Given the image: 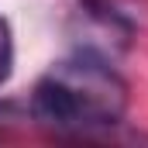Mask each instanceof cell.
<instances>
[{"mask_svg": "<svg viewBox=\"0 0 148 148\" xmlns=\"http://www.w3.org/2000/svg\"><path fill=\"white\" fill-rule=\"evenodd\" d=\"M31 121L66 141H93L127 114V83L107 55L76 52L35 83Z\"/></svg>", "mask_w": 148, "mask_h": 148, "instance_id": "cell-1", "label": "cell"}, {"mask_svg": "<svg viewBox=\"0 0 148 148\" xmlns=\"http://www.w3.org/2000/svg\"><path fill=\"white\" fill-rule=\"evenodd\" d=\"M10 66H14V35H10V24L0 17V86L7 83Z\"/></svg>", "mask_w": 148, "mask_h": 148, "instance_id": "cell-2", "label": "cell"}]
</instances>
